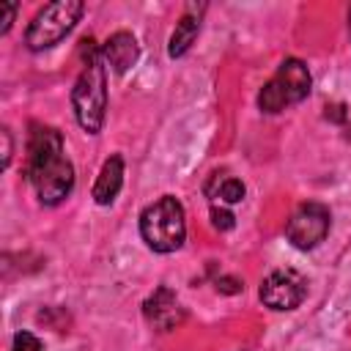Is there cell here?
<instances>
[{
	"label": "cell",
	"instance_id": "d6986e66",
	"mask_svg": "<svg viewBox=\"0 0 351 351\" xmlns=\"http://www.w3.org/2000/svg\"><path fill=\"white\" fill-rule=\"evenodd\" d=\"M348 33H351V8H348Z\"/></svg>",
	"mask_w": 351,
	"mask_h": 351
},
{
	"label": "cell",
	"instance_id": "9a60e30c",
	"mask_svg": "<svg viewBox=\"0 0 351 351\" xmlns=\"http://www.w3.org/2000/svg\"><path fill=\"white\" fill-rule=\"evenodd\" d=\"M0 36H5L14 25V16H16V3H0Z\"/></svg>",
	"mask_w": 351,
	"mask_h": 351
},
{
	"label": "cell",
	"instance_id": "6da1fadb",
	"mask_svg": "<svg viewBox=\"0 0 351 351\" xmlns=\"http://www.w3.org/2000/svg\"><path fill=\"white\" fill-rule=\"evenodd\" d=\"M25 178L41 206H60L74 192V165L66 156L63 134L47 123H30L25 145Z\"/></svg>",
	"mask_w": 351,
	"mask_h": 351
},
{
	"label": "cell",
	"instance_id": "7a4b0ae2",
	"mask_svg": "<svg viewBox=\"0 0 351 351\" xmlns=\"http://www.w3.org/2000/svg\"><path fill=\"white\" fill-rule=\"evenodd\" d=\"M82 71L71 88V110L85 134H99L107 118V63L101 58V44L93 38L80 41Z\"/></svg>",
	"mask_w": 351,
	"mask_h": 351
},
{
	"label": "cell",
	"instance_id": "4fadbf2b",
	"mask_svg": "<svg viewBox=\"0 0 351 351\" xmlns=\"http://www.w3.org/2000/svg\"><path fill=\"white\" fill-rule=\"evenodd\" d=\"M11 351H44V343H41L33 332L19 329V332L14 335V340H11Z\"/></svg>",
	"mask_w": 351,
	"mask_h": 351
},
{
	"label": "cell",
	"instance_id": "9c48e42d",
	"mask_svg": "<svg viewBox=\"0 0 351 351\" xmlns=\"http://www.w3.org/2000/svg\"><path fill=\"white\" fill-rule=\"evenodd\" d=\"M203 14H206V3H189L184 8V14L178 16V22H176V27L170 33V41H167V55L173 60L176 58H184L192 49V44L197 41Z\"/></svg>",
	"mask_w": 351,
	"mask_h": 351
},
{
	"label": "cell",
	"instance_id": "3957f363",
	"mask_svg": "<svg viewBox=\"0 0 351 351\" xmlns=\"http://www.w3.org/2000/svg\"><path fill=\"white\" fill-rule=\"evenodd\" d=\"M140 239L148 250L159 255H170L184 247L186 241V211L178 197L162 195L159 200L148 203L140 211Z\"/></svg>",
	"mask_w": 351,
	"mask_h": 351
},
{
	"label": "cell",
	"instance_id": "5bb4252c",
	"mask_svg": "<svg viewBox=\"0 0 351 351\" xmlns=\"http://www.w3.org/2000/svg\"><path fill=\"white\" fill-rule=\"evenodd\" d=\"M211 225H214L217 230H230V228L236 225V217H233V211L225 208V206H211Z\"/></svg>",
	"mask_w": 351,
	"mask_h": 351
},
{
	"label": "cell",
	"instance_id": "2e32d148",
	"mask_svg": "<svg viewBox=\"0 0 351 351\" xmlns=\"http://www.w3.org/2000/svg\"><path fill=\"white\" fill-rule=\"evenodd\" d=\"M217 291L219 293H239V291H244V282L239 277L225 274V277H217Z\"/></svg>",
	"mask_w": 351,
	"mask_h": 351
},
{
	"label": "cell",
	"instance_id": "ac0fdd59",
	"mask_svg": "<svg viewBox=\"0 0 351 351\" xmlns=\"http://www.w3.org/2000/svg\"><path fill=\"white\" fill-rule=\"evenodd\" d=\"M0 134H3V167H8L11 165V154H14V143H11V132L8 129H3Z\"/></svg>",
	"mask_w": 351,
	"mask_h": 351
},
{
	"label": "cell",
	"instance_id": "8fae6325",
	"mask_svg": "<svg viewBox=\"0 0 351 351\" xmlns=\"http://www.w3.org/2000/svg\"><path fill=\"white\" fill-rule=\"evenodd\" d=\"M121 186H123V156L112 154V156L104 159L96 181H93V192L90 195H93L96 206H110L118 197Z\"/></svg>",
	"mask_w": 351,
	"mask_h": 351
},
{
	"label": "cell",
	"instance_id": "52a82bcc",
	"mask_svg": "<svg viewBox=\"0 0 351 351\" xmlns=\"http://www.w3.org/2000/svg\"><path fill=\"white\" fill-rule=\"evenodd\" d=\"M304 296H307V280L296 269H274L263 277L258 288V299L263 302V307L274 313L296 310L304 302Z\"/></svg>",
	"mask_w": 351,
	"mask_h": 351
},
{
	"label": "cell",
	"instance_id": "277c9868",
	"mask_svg": "<svg viewBox=\"0 0 351 351\" xmlns=\"http://www.w3.org/2000/svg\"><path fill=\"white\" fill-rule=\"evenodd\" d=\"M85 3L82 0H55L41 5L25 27V47L30 52H44L60 44L82 19Z\"/></svg>",
	"mask_w": 351,
	"mask_h": 351
},
{
	"label": "cell",
	"instance_id": "7c38bea8",
	"mask_svg": "<svg viewBox=\"0 0 351 351\" xmlns=\"http://www.w3.org/2000/svg\"><path fill=\"white\" fill-rule=\"evenodd\" d=\"M203 192H206L211 200H219V203H225V206H236V203L244 200L247 186H244V181L236 178V176L211 173L208 181H206V186H203Z\"/></svg>",
	"mask_w": 351,
	"mask_h": 351
},
{
	"label": "cell",
	"instance_id": "8992f818",
	"mask_svg": "<svg viewBox=\"0 0 351 351\" xmlns=\"http://www.w3.org/2000/svg\"><path fill=\"white\" fill-rule=\"evenodd\" d=\"M329 228H332L329 208L318 200H310V203H302L285 222V239L291 241V247L307 252V250H315L329 236Z\"/></svg>",
	"mask_w": 351,
	"mask_h": 351
},
{
	"label": "cell",
	"instance_id": "ba28073f",
	"mask_svg": "<svg viewBox=\"0 0 351 351\" xmlns=\"http://www.w3.org/2000/svg\"><path fill=\"white\" fill-rule=\"evenodd\" d=\"M143 315L145 321L156 329V332H173L184 324L186 310L181 307L176 291H170L167 285H159L145 302H143Z\"/></svg>",
	"mask_w": 351,
	"mask_h": 351
},
{
	"label": "cell",
	"instance_id": "5b68a950",
	"mask_svg": "<svg viewBox=\"0 0 351 351\" xmlns=\"http://www.w3.org/2000/svg\"><path fill=\"white\" fill-rule=\"evenodd\" d=\"M313 88V74L302 58H285L274 77L258 90V107L266 115H277L310 96Z\"/></svg>",
	"mask_w": 351,
	"mask_h": 351
},
{
	"label": "cell",
	"instance_id": "e0dca14e",
	"mask_svg": "<svg viewBox=\"0 0 351 351\" xmlns=\"http://www.w3.org/2000/svg\"><path fill=\"white\" fill-rule=\"evenodd\" d=\"M329 121H335V123H343L346 118H348V107L346 104H326V112H324Z\"/></svg>",
	"mask_w": 351,
	"mask_h": 351
},
{
	"label": "cell",
	"instance_id": "30bf717a",
	"mask_svg": "<svg viewBox=\"0 0 351 351\" xmlns=\"http://www.w3.org/2000/svg\"><path fill=\"white\" fill-rule=\"evenodd\" d=\"M101 58H104V63L112 74H126L129 69H134V63L140 60V44H137L134 33L115 30L101 44Z\"/></svg>",
	"mask_w": 351,
	"mask_h": 351
}]
</instances>
